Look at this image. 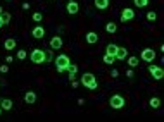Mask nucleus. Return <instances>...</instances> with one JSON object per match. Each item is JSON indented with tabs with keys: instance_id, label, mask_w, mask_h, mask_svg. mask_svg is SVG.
<instances>
[{
	"instance_id": "nucleus-1",
	"label": "nucleus",
	"mask_w": 164,
	"mask_h": 122,
	"mask_svg": "<svg viewBox=\"0 0 164 122\" xmlns=\"http://www.w3.org/2000/svg\"><path fill=\"white\" fill-rule=\"evenodd\" d=\"M69 57L66 55V53H60V55H57L55 59H54V64H55V67H57V72L59 74H62V72H66V69H68V66H69Z\"/></svg>"
},
{
	"instance_id": "nucleus-2",
	"label": "nucleus",
	"mask_w": 164,
	"mask_h": 122,
	"mask_svg": "<svg viewBox=\"0 0 164 122\" xmlns=\"http://www.w3.org/2000/svg\"><path fill=\"white\" fill-rule=\"evenodd\" d=\"M80 83H81L85 88H88V90H97V88H99L97 78H95L92 72H85V74L81 76V81H80Z\"/></svg>"
},
{
	"instance_id": "nucleus-3",
	"label": "nucleus",
	"mask_w": 164,
	"mask_h": 122,
	"mask_svg": "<svg viewBox=\"0 0 164 122\" xmlns=\"http://www.w3.org/2000/svg\"><path fill=\"white\" fill-rule=\"evenodd\" d=\"M30 60L33 62V64H45V50H42V48H35L33 52L30 53Z\"/></svg>"
},
{
	"instance_id": "nucleus-4",
	"label": "nucleus",
	"mask_w": 164,
	"mask_h": 122,
	"mask_svg": "<svg viewBox=\"0 0 164 122\" xmlns=\"http://www.w3.org/2000/svg\"><path fill=\"white\" fill-rule=\"evenodd\" d=\"M109 105H111L112 109L119 110V109H123V107H125V98H123L121 95H112L111 100H109Z\"/></svg>"
},
{
	"instance_id": "nucleus-5",
	"label": "nucleus",
	"mask_w": 164,
	"mask_h": 122,
	"mask_svg": "<svg viewBox=\"0 0 164 122\" xmlns=\"http://www.w3.org/2000/svg\"><path fill=\"white\" fill-rule=\"evenodd\" d=\"M149 72L152 74V78H154L155 81H161V79L164 78V69L161 66H154V64L149 66Z\"/></svg>"
},
{
	"instance_id": "nucleus-6",
	"label": "nucleus",
	"mask_w": 164,
	"mask_h": 122,
	"mask_svg": "<svg viewBox=\"0 0 164 122\" xmlns=\"http://www.w3.org/2000/svg\"><path fill=\"white\" fill-rule=\"evenodd\" d=\"M140 59H142L143 62H154L155 60V52L152 50V48H143L142 53H140Z\"/></svg>"
},
{
	"instance_id": "nucleus-7",
	"label": "nucleus",
	"mask_w": 164,
	"mask_h": 122,
	"mask_svg": "<svg viewBox=\"0 0 164 122\" xmlns=\"http://www.w3.org/2000/svg\"><path fill=\"white\" fill-rule=\"evenodd\" d=\"M135 19V10L129 9V7H126V9H123V12H121V22H128V21H133Z\"/></svg>"
},
{
	"instance_id": "nucleus-8",
	"label": "nucleus",
	"mask_w": 164,
	"mask_h": 122,
	"mask_svg": "<svg viewBox=\"0 0 164 122\" xmlns=\"http://www.w3.org/2000/svg\"><path fill=\"white\" fill-rule=\"evenodd\" d=\"M62 45H64V41H62L60 36H54V38L50 40V48H52V50H60Z\"/></svg>"
},
{
	"instance_id": "nucleus-9",
	"label": "nucleus",
	"mask_w": 164,
	"mask_h": 122,
	"mask_svg": "<svg viewBox=\"0 0 164 122\" xmlns=\"http://www.w3.org/2000/svg\"><path fill=\"white\" fill-rule=\"evenodd\" d=\"M85 41L88 45H95L97 41H99V35H97L95 31H90V33H86L85 35Z\"/></svg>"
},
{
	"instance_id": "nucleus-10",
	"label": "nucleus",
	"mask_w": 164,
	"mask_h": 122,
	"mask_svg": "<svg viewBox=\"0 0 164 122\" xmlns=\"http://www.w3.org/2000/svg\"><path fill=\"white\" fill-rule=\"evenodd\" d=\"M66 10H68V14L74 16V14L80 12V5L76 4V0H73V2H68V7H66Z\"/></svg>"
},
{
	"instance_id": "nucleus-11",
	"label": "nucleus",
	"mask_w": 164,
	"mask_h": 122,
	"mask_svg": "<svg viewBox=\"0 0 164 122\" xmlns=\"http://www.w3.org/2000/svg\"><path fill=\"white\" fill-rule=\"evenodd\" d=\"M116 60H126V57H128V50H126L125 47H117L116 50Z\"/></svg>"
},
{
	"instance_id": "nucleus-12",
	"label": "nucleus",
	"mask_w": 164,
	"mask_h": 122,
	"mask_svg": "<svg viewBox=\"0 0 164 122\" xmlns=\"http://www.w3.org/2000/svg\"><path fill=\"white\" fill-rule=\"evenodd\" d=\"M31 36H33V38H36V40L43 38V36H45V29H43V26L33 28V31H31Z\"/></svg>"
},
{
	"instance_id": "nucleus-13",
	"label": "nucleus",
	"mask_w": 164,
	"mask_h": 122,
	"mask_svg": "<svg viewBox=\"0 0 164 122\" xmlns=\"http://www.w3.org/2000/svg\"><path fill=\"white\" fill-rule=\"evenodd\" d=\"M24 101L28 105H35V103H36V93H35V91H26Z\"/></svg>"
},
{
	"instance_id": "nucleus-14",
	"label": "nucleus",
	"mask_w": 164,
	"mask_h": 122,
	"mask_svg": "<svg viewBox=\"0 0 164 122\" xmlns=\"http://www.w3.org/2000/svg\"><path fill=\"white\" fill-rule=\"evenodd\" d=\"M68 74H69V79H76V72H78V66L76 64H73V62H69L68 66Z\"/></svg>"
},
{
	"instance_id": "nucleus-15",
	"label": "nucleus",
	"mask_w": 164,
	"mask_h": 122,
	"mask_svg": "<svg viewBox=\"0 0 164 122\" xmlns=\"http://www.w3.org/2000/svg\"><path fill=\"white\" fill-rule=\"evenodd\" d=\"M93 4L99 10H105L109 7V0H93Z\"/></svg>"
},
{
	"instance_id": "nucleus-16",
	"label": "nucleus",
	"mask_w": 164,
	"mask_h": 122,
	"mask_svg": "<svg viewBox=\"0 0 164 122\" xmlns=\"http://www.w3.org/2000/svg\"><path fill=\"white\" fill-rule=\"evenodd\" d=\"M12 100H9V98H4V100L0 101V107H2V110H12Z\"/></svg>"
},
{
	"instance_id": "nucleus-17",
	"label": "nucleus",
	"mask_w": 164,
	"mask_h": 122,
	"mask_svg": "<svg viewBox=\"0 0 164 122\" xmlns=\"http://www.w3.org/2000/svg\"><path fill=\"white\" fill-rule=\"evenodd\" d=\"M4 48H5V50H14V48H16V40H14V38H7L4 41Z\"/></svg>"
},
{
	"instance_id": "nucleus-18",
	"label": "nucleus",
	"mask_w": 164,
	"mask_h": 122,
	"mask_svg": "<svg viewBox=\"0 0 164 122\" xmlns=\"http://www.w3.org/2000/svg\"><path fill=\"white\" fill-rule=\"evenodd\" d=\"M105 31L111 33V35H114V33L117 31V24L116 22H107V24H105Z\"/></svg>"
},
{
	"instance_id": "nucleus-19",
	"label": "nucleus",
	"mask_w": 164,
	"mask_h": 122,
	"mask_svg": "<svg viewBox=\"0 0 164 122\" xmlns=\"http://www.w3.org/2000/svg\"><path fill=\"white\" fill-rule=\"evenodd\" d=\"M116 50H117V45L109 43L107 48H105V53H109V55H116Z\"/></svg>"
},
{
	"instance_id": "nucleus-20",
	"label": "nucleus",
	"mask_w": 164,
	"mask_h": 122,
	"mask_svg": "<svg viewBox=\"0 0 164 122\" xmlns=\"http://www.w3.org/2000/svg\"><path fill=\"white\" fill-rule=\"evenodd\" d=\"M114 62H116V57H114V55H109V53H105V55H104V64H109V66H112Z\"/></svg>"
},
{
	"instance_id": "nucleus-21",
	"label": "nucleus",
	"mask_w": 164,
	"mask_h": 122,
	"mask_svg": "<svg viewBox=\"0 0 164 122\" xmlns=\"http://www.w3.org/2000/svg\"><path fill=\"white\" fill-rule=\"evenodd\" d=\"M128 66H129V67L140 66V60H138V57H128Z\"/></svg>"
},
{
	"instance_id": "nucleus-22",
	"label": "nucleus",
	"mask_w": 164,
	"mask_h": 122,
	"mask_svg": "<svg viewBox=\"0 0 164 122\" xmlns=\"http://www.w3.org/2000/svg\"><path fill=\"white\" fill-rule=\"evenodd\" d=\"M149 105H150L152 109H159L161 107V100L157 98V96H154V98H150V101H149Z\"/></svg>"
},
{
	"instance_id": "nucleus-23",
	"label": "nucleus",
	"mask_w": 164,
	"mask_h": 122,
	"mask_svg": "<svg viewBox=\"0 0 164 122\" xmlns=\"http://www.w3.org/2000/svg\"><path fill=\"white\" fill-rule=\"evenodd\" d=\"M135 7H138V9H143V7H147L149 5V0H133Z\"/></svg>"
},
{
	"instance_id": "nucleus-24",
	"label": "nucleus",
	"mask_w": 164,
	"mask_h": 122,
	"mask_svg": "<svg viewBox=\"0 0 164 122\" xmlns=\"http://www.w3.org/2000/svg\"><path fill=\"white\" fill-rule=\"evenodd\" d=\"M0 17H2V22H4V26H7L9 22H10V14L5 12V10H4L2 14H0Z\"/></svg>"
},
{
	"instance_id": "nucleus-25",
	"label": "nucleus",
	"mask_w": 164,
	"mask_h": 122,
	"mask_svg": "<svg viewBox=\"0 0 164 122\" xmlns=\"http://www.w3.org/2000/svg\"><path fill=\"white\" fill-rule=\"evenodd\" d=\"M33 21L35 22H42L43 21V14L42 12H35L33 14Z\"/></svg>"
},
{
	"instance_id": "nucleus-26",
	"label": "nucleus",
	"mask_w": 164,
	"mask_h": 122,
	"mask_svg": "<svg viewBox=\"0 0 164 122\" xmlns=\"http://www.w3.org/2000/svg\"><path fill=\"white\" fill-rule=\"evenodd\" d=\"M26 57H28L26 50H17V59H19V60H24Z\"/></svg>"
},
{
	"instance_id": "nucleus-27",
	"label": "nucleus",
	"mask_w": 164,
	"mask_h": 122,
	"mask_svg": "<svg viewBox=\"0 0 164 122\" xmlns=\"http://www.w3.org/2000/svg\"><path fill=\"white\" fill-rule=\"evenodd\" d=\"M147 19H149V21H155V19H157V14H155L154 10H150V12H147Z\"/></svg>"
},
{
	"instance_id": "nucleus-28",
	"label": "nucleus",
	"mask_w": 164,
	"mask_h": 122,
	"mask_svg": "<svg viewBox=\"0 0 164 122\" xmlns=\"http://www.w3.org/2000/svg\"><path fill=\"white\" fill-rule=\"evenodd\" d=\"M0 72H2V74H7V72H9V66H7V64H2V66H0Z\"/></svg>"
},
{
	"instance_id": "nucleus-29",
	"label": "nucleus",
	"mask_w": 164,
	"mask_h": 122,
	"mask_svg": "<svg viewBox=\"0 0 164 122\" xmlns=\"http://www.w3.org/2000/svg\"><path fill=\"white\" fill-rule=\"evenodd\" d=\"M45 59H47L45 62H50L52 59H54V55H52V52H50V50H48V52H45Z\"/></svg>"
},
{
	"instance_id": "nucleus-30",
	"label": "nucleus",
	"mask_w": 164,
	"mask_h": 122,
	"mask_svg": "<svg viewBox=\"0 0 164 122\" xmlns=\"http://www.w3.org/2000/svg\"><path fill=\"white\" fill-rule=\"evenodd\" d=\"M111 76H112V78H117V76H119V72H117L116 69H112L111 71Z\"/></svg>"
},
{
	"instance_id": "nucleus-31",
	"label": "nucleus",
	"mask_w": 164,
	"mask_h": 122,
	"mask_svg": "<svg viewBox=\"0 0 164 122\" xmlns=\"http://www.w3.org/2000/svg\"><path fill=\"white\" fill-rule=\"evenodd\" d=\"M71 84H73V88H78V86H80V83H78L76 79H71Z\"/></svg>"
},
{
	"instance_id": "nucleus-32",
	"label": "nucleus",
	"mask_w": 164,
	"mask_h": 122,
	"mask_svg": "<svg viewBox=\"0 0 164 122\" xmlns=\"http://www.w3.org/2000/svg\"><path fill=\"white\" fill-rule=\"evenodd\" d=\"M14 60V57L12 55H7V59H5V62H7V64H10V62Z\"/></svg>"
},
{
	"instance_id": "nucleus-33",
	"label": "nucleus",
	"mask_w": 164,
	"mask_h": 122,
	"mask_svg": "<svg viewBox=\"0 0 164 122\" xmlns=\"http://www.w3.org/2000/svg\"><path fill=\"white\" fill-rule=\"evenodd\" d=\"M23 9L28 10V9H30V4H28V2H24V4H23Z\"/></svg>"
},
{
	"instance_id": "nucleus-34",
	"label": "nucleus",
	"mask_w": 164,
	"mask_h": 122,
	"mask_svg": "<svg viewBox=\"0 0 164 122\" xmlns=\"http://www.w3.org/2000/svg\"><path fill=\"white\" fill-rule=\"evenodd\" d=\"M2 26H4V22H2V17H0V28H2Z\"/></svg>"
},
{
	"instance_id": "nucleus-35",
	"label": "nucleus",
	"mask_w": 164,
	"mask_h": 122,
	"mask_svg": "<svg viewBox=\"0 0 164 122\" xmlns=\"http://www.w3.org/2000/svg\"><path fill=\"white\" fill-rule=\"evenodd\" d=\"M2 12H4V9H2V7H0V14H2Z\"/></svg>"
},
{
	"instance_id": "nucleus-36",
	"label": "nucleus",
	"mask_w": 164,
	"mask_h": 122,
	"mask_svg": "<svg viewBox=\"0 0 164 122\" xmlns=\"http://www.w3.org/2000/svg\"><path fill=\"white\" fill-rule=\"evenodd\" d=\"M0 115H2V107H0Z\"/></svg>"
},
{
	"instance_id": "nucleus-37",
	"label": "nucleus",
	"mask_w": 164,
	"mask_h": 122,
	"mask_svg": "<svg viewBox=\"0 0 164 122\" xmlns=\"http://www.w3.org/2000/svg\"><path fill=\"white\" fill-rule=\"evenodd\" d=\"M7 2H12V0H7Z\"/></svg>"
}]
</instances>
